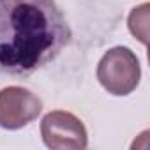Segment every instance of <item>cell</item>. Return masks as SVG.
<instances>
[{"label": "cell", "mask_w": 150, "mask_h": 150, "mask_svg": "<svg viewBox=\"0 0 150 150\" xmlns=\"http://www.w3.org/2000/svg\"><path fill=\"white\" fill-rule=\"evenodd\" d=\"M71 37L55 0H0V72L28 76L53 62Z\"/></svg>", "instance_id": "cell-1"}, {"label": "cell", "mask_w": 150, "mask_h": 150, "mask_svg": "<svg viewBox=\"0 0 150 150\" xmlns=\"http://www.w3.org/2000/svg\"><path fill=\"white\" fill-rule=\"evenodd\" d=\"M101 87L117 97L129 96L141 80V65L136 53L127 46L110 48L97 62L96 71Z\"/></svg>", "instance_id": "cell-2"}, {"label": "cell", "mask_w": 150, "mask_h": 150, "mask_svg": "<svg viewBox=\"0 0 150 150\" xmlns=\"http://www.w3.org/2000/svg\"><path fill=\"white\" fill-rule=\"evenodd\" d=\"M42 143L51 150H83L88 145L85 124L71 111L55 110L41 120Z\"/></svg>", "instance_id": "cell-3"}, {"label": "cell", "mask_w": 150, "mask_h": 150, "mask_svg": "<svg viewBox=\"0 0 150 150\" xmlns=\"http://www.w3.org/2000/svg\"><path fill=\"white\" fill-rule=\"evenodd\" d=\"M42 111V101L25 87L11 85L0 90V127L18 131L34 122Z\"/></svg>", "instance_id": "cell-4"}, {"label": "cell", "mask_w": 150, "mask_h": 150, "mask_svg": "<svg viewBox=\"0 0 150 150\" xmlns=\"http://www.w3.org/2000/svg\"><path fill=\"white\" fill-rule=\"evenodd\" d=\"M148 2L141 4V6H136L131 14H129V20H127V27L131 30V34L146 46L148 42Z\"/></svg>", "instance_id": "cell-5"}]
</instances>
